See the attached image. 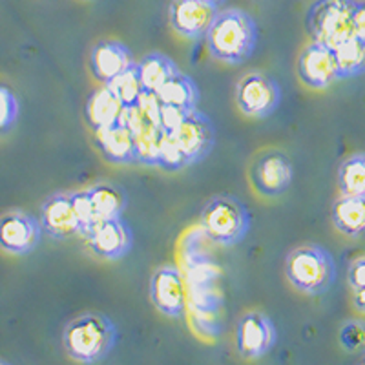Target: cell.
Instances as JSON below:
<instances>
[{"label":"cell","instance_id":"cell-1","mask_svg":"<svg viewBox=\"0 0 365 365\" xmlns=\"http://www.w3.org/2000/svg\"><path fill=\"white\" fill-rule=\"evenodd\" d=\"M208 53L217 63L240 66L247 63L257 48V24L250 13L240 8L220 9L207 37Z\"/></svg>","mask_w":365,"mask_h":365},{"label":"cell","instance_id":"cell-2","mask_svg":"<svg viewBox=\"0 0 365 365\" xmlns=\"http://www.w3.org/2000/svg\"><path fill=\"white\" fill-rule=\"evenodd\" d=\"M119 338L112 318L103 312H83L70 319L63 331L68 358L81 365H99L110 356Z\"/></svg>","mask_w":365,"mask_h":365},{"label":"cell","instance_id":"cell-3","mask_svg":"<svg viewBox=\"0 0 365 365\" xmlns=\"http://www.w3.org/2000/svg\"><path fill=\"white\" fill-rule=\"evenodd\" d=\"M285 278L302 294L322 296L336 282V263L325 247L303 243L287 254Z\"/></svg>","mask_w":365,"mask_h":365},{"label":"cell","instance_id":"cell-4","mask_svg":"<svg viewBox=\"0 0 365 365\" xmlns=\"http://www.w3.org/2000/svg\"><path fill=\"white\" fill-rule=\"evenodd\" d=\"M205 236L220 247H236L250 228V214L245 203L230 194L212 195L200 216Z\"/></svg>","mask_w":365,"mask_h":365},{"label":"cell","instance_id":"cell-5","mask_svg":"<svg viewBox=\"0 0 365 365\" xmlns=\"http://www.w3.org/2000/svg\"><path fill=\"white\" fill-rule=\"evenodd\" d=\"M356 0H314L305 13V31L311 41L336 48L354 37Z\"/></svg>","mask_w":365,"mask_h":365},{"label":"cell","instance_id":"cell-6","mask_svg":"<svg viewBox=\"0 0 365 365\" xmlns=\"http://www.w3.org/2000/svg\"><path fill=\"white\" fill-rule=\"evenodd\" d=\"M247 178L257 195L276 200L291 188L294 181V165L283 150H259L250 161Z\"/></svg>","mask_w":365,"mask_h":365},{"label":"cell","instance_id":"cell-7","mask_svg":"<svg viewBox=\"0 0 365 365\" xmlns=\"http://www.w3.org/2000/svg\"><path fill=\"white\" fill-rule=\"evenodd\" d=\"M234 97L243 115L249 119H267L282 104V88L270 75L250 71L237 81Z\"/></svg>","mask_w":365,"mask_h":365},{"label":"cell","instance_id":"cell-8","mask_svg":"<svg viewBox=\"0 0 365 365\" xmlns=\"http://www.w3.org/2000/svg\"><path fill=\"white\" fill-rule=\"evenodd\" d=\"M187 166L197 165L212 154L216 145V128L210 117L200 110L187 113L181 125L170 133Z\"/></svg>","mask_w":365,"mask_h":365},{"label":"cell","instance_id":"cell-9","mask_svg":"<svg viewBox=\"0 0 365 365\" xmlns=\"http://www.w3.org/2000/svg\"><path fill=\"white\" fill-rule=\"evenodd\" d=\"M276 325L262 311H247L241 314L236 325V349L243 360L254 361L267 356L276 345Z\"/></svg>","mask_w":365,"mask_h":365},{"label":"cell","instance_id":"cell-10","mask_svg":"<svg viewBox=\"0 0 365 365\" xmlns=\"http://www.w3.org/2000/svg\"><path fill=\"white\" fill-rule=\"evenodd\" d=\"M38 217L26 210H6L0 214V250L9 256H28L42 240Z\"/></svg>","mask_w":365,"mask_h":365},{"label":"cell","instance_id":"cell-11","mask_svg":"<svg viewBox=\"0 0 365 365\" xmlns=\"http://www.w3.org/2000/svg\"><path fill=\"white\" fill-rule=\"evenodd\" d=\"M296 71L302 84L309 90H327L341 81L334 48L311 41L299 51Z\"/></svg>","mask_w":365,"mask_h":365},{"label":"cell","instance_id":"cell-12","mask_svg":"<svg viewBox=\"0 0 365 365\" xmlns=\"http://www.w3.org/2000/svg\"><path fill=\"white\" fill-rule=\"evenodd\" d=\"M38 221L42 225V232L48 234L51 240L63 241L75 236L83 237L73 192H55L48 195L38 210Z\"/></svg>","mask_w":365,"mask_h":365},{"label":"cell","instance_id":"cell-13","mask_svg":"<svg viewBox=\"0 0 365 365\" xmlns=\"http://www.w3.org/2000/svg\"><path fill=\"white\" fill-rule=\"evenodd\" d=\"M84 240L88 250L103 262H119L133 247L132 228L123 217L97 221Z\"/></svg>","mask_w":365,"mask_h":365},{"label":"cell","instance_id":"cell-14","mask_svg":"<svg viewBox=\"0 0 365 365\" xmlns=\"http://www.w3.org/2000/svg\"><path fill=\"white\" fill-rule=\"evenodd\" d=\"M150 302L161 314L168 318H182L187 311L185 279L178 267L163 265L154 270L148 285Z\"/></svg>","mask_w":365,"mask_h":365},{"label":"cell","instance_id":"cell-15","mask_svg":"<svg viewBox=\"0 0 365 365\" xmlns=\"http://www.w3.org/2000/svg\"><path fill=\"white\" fill-rule=\"evenodd\" d=\"M217 13L220 8L207 4L203 0H170L168 22L179 37L187 41H201L207 37Z\"/></svg>","mask_w":365,"mask_h":365},{"label":"cell","instance_id":"cell-16","mask_svg":"<svg viewBox=\"0 0 365 365\" xmlns=\"http://www.w3.org/2000/svg\"><path fill=\"white\" fill-rule=\"evenodd\" d=\"M90 73L103 86H110L120 73L135 64L132 50L125 42L103 38L90 51Z\"/></svg>","mask_w":365,"mask_h":365},{"label":"cell","instance_id":"cell-17","mask_svg":"<svg viewBox=\"0 0 365 365\" xmlns=\"http://www.w3.org/2000/svg\"><path fill=\"white\" fill-rule=\"evenodd\" d=\"M96 145L101 155L113 165H133L139 163L137 158L135 130L128 120H123L119 125L106 128L103 132L93 133Z\"/></svg>","mask_w":365,"mask_h":365},{"label":"cell","instance_id":"cell-18","mask_svg":"<svg viewBox=\"0 0 365 365\" xmlns=\"http://www.w3.org/2000/svg\"><path fill=\"white\" fill-rule=\"evenodd\" d=\"M128 112L123 108V104L117 101L113 91L108 86H103L101 90L93 91L86 101L84 106V117L93 133L103 132L106 128L119 125L126 119Z\"/></svg>","mask_w":365,"mask_h":365},{"label":"cell","instance_id":"cell-19","mask_svg":"<svg viewBox=\"0 0 365 365\" xmlns=\"http://www.w3.org/2000/svg\"><path fill=\"white\" fill-rule=\"evenodd\" d=\"M331 221L341 236L365 237V195H340L331 207Z\"/></svg>","mask_w":365,"mask_h":365},{"label":"cell","instance_id":"cell-20","mask_svg":"<svg viewBox=\"0 0 365 365\" xmlns=\"http://www.w3.org/2000/svg\"><path fill=\"white\" fill-rule=\"evenodd\" d=\"M86 194L99 221L123 217L126 207H128V195H126L125 188L115 182H96L86 188Z\"/></svg>","mask_w":365,"mask_h":365},{"label":"cell","instance_id":"cell-21","mask_svg":"<svg viewBox=\"0 0 365 365\" xmlns=\"http://www.w3.org/2000/svg\"><path fill=\"white\" fill-rule=\"evenodd\" d=\"M139 77H141L145 96H158L159 90L174 77L178 71V64L168 55L161 51H150L137 63Z\"/></svg>","mask_w":365,"mask_h":365},{"label":"cell","instance_id":"cell-22","mask_svg":"<svg viewBox=\"0 0 365 365\" xmlns=\"http://www.w3.org/2000/svg\"><path fill=\"white\" fill-rule=\"evenodd\" d=\"M158 101L165 106L179 108L182 112H194L200 104V88L190 75L178 71L165 86L159 90Z\"/></svg>","mask_w":365,"mask_h":365},{"label":"cell","instance_id":"cell-23","mask_svg":"<svg viewBox=\"0 0 365 365\" xmlns=\"http://www.w3.org/2000/svg\"><path fill=\"white\" fill-rule=\"evenodd\" d=\"M336 182L340 195H365V152L351 154L340 163Z\"/></svg>","mask_w":365,"mask_h":365},{"label":"cell","instance_id":"cell-24","mask_svg":"<svg viewBox=\"0 0 365 365\" xmlns=\"http://www.w3.org/2000/svg\"><path fill=\"white\" fill-rule=\"evenodd\" d=\"M108 88L113 91V96L123 104V108L126 112H132V110L139 108L143 103V97H145V90H143L137 63L132 68H128L125 73H120Z\"/></svg>","mask_w":365,"mask_h":365},{"label":"cell","instance_id":"cell-25","mask_svg":"<svg viewBox=\"0 0 365 365\" xmlns=\"http://www.w3.org/2000/svg\"><path fill=\"white\" fill-rule=\"evenodd\" d=\"M341 79H353L365 73V44L356 37H351L334 48Z\"/></svg>","mask_w":365,"mask_h":365},{"label":"cell","instance_id":"cell-26","mask_svg":"<svg viewBox=\"0 0 365 365\" xmlns=\"http://www.w3.org/2000/svg\"><path fill=\"white\" fill-rule=\"evenodd\" d=\"M163 135L165 133L158 126L152 125V123H145V125H141L135 130L137 158H139V163L158 166Z\"/></svg>","mask_w":365,"mask_h":365},{"label":"cell","instance_id":"cell-27","mask_svg":"<svg viewBox=\"0 0 365 365\" xmlns=\"http://www.w3.org/2000/svg\"><path fill=\"white\" fill-rule=\"evenodd\" d=\"M21 103L8 84L0 83V137L8 135L19 123Z\"/></svg>","mask_w":365,"mask_h":365},{"label":"cell","instance_id":"cell-28","mask_svg":"<svg viewBox=\"0 0 365 365\" xmlns=\"http://www.w3.org/2000/svg\"><path fill=\"white\" fill-rule=\"evenodd\" d=\"M338 340L347 353L365 354V322H361V319L345 322L340 329Z\"/></svg>","mask_w":365,"mask_h":365},{"label":"cell","instance_id":"cell-29","mask_svg":"<svg viewBox=\"0 0 365 365\" xmlns=\"http://www.w3.org/2000/svg\"><path fill=\"white\" fill-rule=\"evenodd\" d=\"M75 195V208H77V216H79L81 227H83V237H86V234L90 232L91 228L97 225V216L93 212V207L90 203V197H88L86 190L73 192Z\"/></svg>","mask_w":365,"mask_h":365},{"label":"cell","instance_id":"cell-30","mask_svg":"<svg viewBox=\"0 0 365 365\" xmlns=\"http://www.w3.org/2000/svg\"><path fill=\"white\" fill-rule=\"evenodd\" d=\"M347 283L353 291L365 287V256H360L354 262H351L347 269Z\"/></svg>","mask_w":365,"mask_h":365},{"label":"cell","instance_id":"cell-31","mask_svg":"<svg viewBox=\"0 0 365 365\" xmlns=\"http://www.w3.org/2000/svg\"><path fill=\"white\" fill-rule=\"evenodd\" d=\"M354 37L360 38L365 44V0H356V8H354Z\"/></svg>","mask_w":365,"mask_h":365},{"label":"cell","instance_id":"cell-32","mask_svg":"<svg viewBox=\"0 0 365 365\" xmlns=\"http://www.w3.org/2000/svg\"><path fill=\"white\" fill-rule=\"evenodd\" d=\"M353 307L354 311L360 312V314H365V287H360V289H354L353 291Z\"/></svg>","mask_w":365,"mask_h":365},{"label":"cell","instance_id":"cell-33","mask_svg":"<svg viewBox=\"0 0 365 365\" xmlns=\"http://www.w3.org/2000/svg\"><path fill=\"white\" fill-rule=\"evenodd\" d=\"M203 2H207V4H210V6H216V8H221V6H223L227 0H203Z\"/></svg>","mask_w":365,"mask_h":365},{"label":"cell","instance_id":"cell-34","mask_svg":"<svg viewBox=\"0 0 365 365\" xmlns=\"http://www.w3.org/2000/svg\"><path fill=\"white\" fill-rule=\"evenodd\" d=\"M0 365H9L8 361H4V360H0Z\"/></svg>","mask_w":365,"mask_h":365},{"label":"cell","instance_id":"cell-35","mask_svg":"<svg viewBox=\"0 0 365 365\" xmlns=\"http://www.w3.org/2000/svg\"><path fill=\"white\" fill-rule=\"evenodd\" d=\"M360 365H365V356H364V360H361V361H360Z\"/></svg>","mask_w":365,"mask_h":365}]
</instances>
